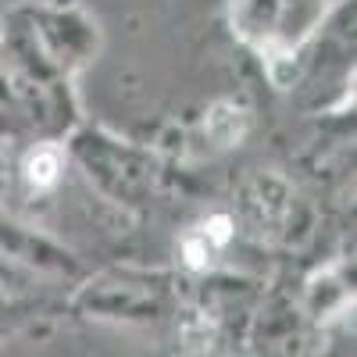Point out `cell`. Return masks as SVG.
<instances>
[{
  "instance_id": "7a4b0ae2",
  "label": "cell",
  "mask_w": 357,
  "mask_h": 357,
  "mask_svg": "<svg viewBox=\"0 0 357 357\" xmlns=\"http://www.w3.org/2000/svg\"><path fill=\"white\" fill-rule=\"evenodd\" d=\"M57 172H61V154H57L54 146H43V151L29 154V161H25V178L33 186H40V190L54 186Z\"/></svg>"
},
{
  "instance_id": "3957f363",
  "label": "cell",
  "mask_w": 357,
  "mask_h": 357,
  "mask_svg": "<svg viewBox=\"0 0 357 357\" xmlns=\"http://www.w3.org/2000/svg\"><path fill=\"white\" fill-rule=\"evenodd\" d=\"M183 250H186V261H190L193 268H204V261H207V250H211V243H207V236H204V232H193V236H186Z\"/></svg>"
},
{
  "instance_id": "6da1fadb",
  "label": "cell",
  "mask_w": 357,
  "mask_h": 357,
  "mask_svg": "<svg viewBox=\"0 0 357 357\" xmlns=\"http://www.w3.org/2000/svg\"><path fill=\"white\" fill-rule=\"evenodd\" d=\"M243 129H247L243 111H240V107H229V104H218V107L211 111V118H207V132H211L222 146L236 143V139L243 136Z\"/></svg>"
},
{
  "instance_id": "277c9868",
  "label": "cell",
  "mask_w": 357,
  "mask_h": 357,
  "mask_svg": "<svg viewBox=\"0 0 357 357\" xmlns=\"http://www.w3.org/2000/svg\"><path fill=\"white\" fill-rule=\"evenodd\" d=\"M204 236H207V243H229V218L225 215H218V218H211V222H207L204 229H200Z\"/></svg>"
}]
</instances>
